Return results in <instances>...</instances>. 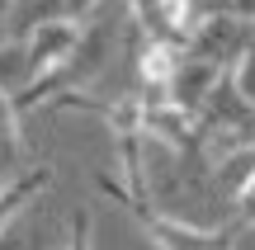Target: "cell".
Segmentation results:
<instances>
[{"mask_svg": "<svg viewBox=\"0 0 255 250\" xmlns=\"http://www.w3.org/2000/svg\"><path fill=\"white\" fill-rule=\"evenodd\" d=\"M132 217L142 222V232L151 236L156 250H232L241 241V232H246L237 217L222 222V227H199V222H184V217L161 213L156 203H142Z\"/></svg>", "mask_w": 255, "mask_h": 250, "instance_id": "cell-1", "label": "cell"}, {"mask_svg": "<svg viewBox=\"0 0 255 250\" xmlns=\"http://www.w3.org/2000/svg\"><path fill=\"white\" fill-rule=\"evenodd\" d=\"M85 38V24L81 19H33L28 24V38H24V57H28V81L43 71H57L76 57Z\"/></svg>", "mask_w": 255, "mask_h": 250, "instance_id": "cell-2", "label": "cell"}, {"mask_svg": "<svg viewBox=\"0 0 255 250\" xmlns=\"http://www.w3.org/2000/svg\"><path fill=\"white\" fill-rule=\"evenodd\" d=\"M251 38H255V24H246V19H237V14H199L184 52L203 57V62H218V66L232 71Z\"/></svg>", "mask_w": 255, "mask_h": 250, "instance_id": "cell-3", "label": "cell"}, {"mask_svg": "<svg viewBox=\"0 0 255 250\" xmlns=\"http://www.w3.org/2000/svg\"><path fill=\"white\" fill-rule=\"evenodd\" d=\"M222 76H227V66L203 62V57L184 52V57H180V66H175V76H170V104L199 118V113H203V104H208V94L218 90V81H222Z\"/></svg>", "mask_w": 255, "mask_h": 250, "instance_id": "cell-4", "label": "cell"}, {"mask_svg": "<svg viewBox=\"0 0 255 250\" xmlns=\"http://www.w3.org/2000/svg\"><path fill=\"white\" fill-rule=\"evenodd\" d=\"M52 175H57V170L43 161V166H28V170H19V175H9L5 184H0V236L19 222V213H24L47 184H52Z\"/></svg>", "mask_w": 255, "mask_h": 250, "instance_id": "cell-5", "label": "cell"}, {"mask_svg": "<svg viewBox=\"0 0 255 250\" xmlns=\"http://www.w3.org/2000/svg\"><path fill=\"white\" fill-rule=\"evenodd\" d=\"M24 113L14 109V94L0 85V175H19V161H24V132H19Z\"/></svg>", "mask_w": 255, "mask_h": 250, "instance_id": "cell-6", "label": "cell"}, {"mask_svg": "<svg viewBox=\"0 0 255 250\" xmlns=\"http://www.w3.org/2000/svg\"><path fill=\"white\" fill-rule=\"evenodd\" d=\"M232 81H237V90L255 104V38L246 43V52L237 57V66H232Z\"/></svg>", "mask_w": 255, "mask_h": 250, "instance_id": "cell-7", "label": "cell"}, {"mask_svg": "<svg viewBox=\"0 0 255 250\" xmlns=\"http://www.w3.org/2000/svg\"><path fill=\"white\" fill-rule=\"evenodd\" d=\"M95 246V227H90V213L76 208L71 213V232H66V250H90Z\"/></svg>", "mask_w": 255, "mask_h": 250, "instance_id": "cell-8", "label": "cell"}, {"mask_svg": "<svg viewBox=\"0 0 255 250\" xmlns=\"http://www.w3.org/2000/svg\"><path fill=\"white\" fill-rule=\"evenodd\" d=\"M237 222H241V227H255V189L237 203Z\"/></svg>", "mask_w": 255, "mask_h": 250, "instance_id": "cell-9", "label": "cell"}, {"mask_svg": "<svg viewBox=\"0 0 255 250\" xmlns=\"http://www.w3.org/2000/svg\"><path fill=\"white\" fill-rule=\"evenodd\" d=\"M9 14H14V0H0V47L9 43Z\"/></svg>", "mask_w": 255, "mask_h": 250, "instance_id": "cell-10", "label": "cell"}, {"mask_svg": "<svg viewBox=\"0 0 255 250\" xmlns=\"http://www.w3.org/2000/svg\"><path fill=\"white\" fill-rule=\"evenodd\" d=\"M62 250H66V246H62Z\"/></svg>", "mask_w": 255, "mask_h": 250, "instance_id": "cell-11", "label": "cell"}]
</instances>
